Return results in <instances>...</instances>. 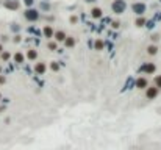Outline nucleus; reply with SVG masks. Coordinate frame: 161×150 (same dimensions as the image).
Here are the masks:
<instances>
[{
	"mask_svg": "<svg viewBox=\"0 0 161 150\" xmlns=\"http://www.w3.org/2000/svg\"><path fill=\"white\" fill-rule=\"evenodd\" d=\"M24 3H25L27 6H31V5L34 3V0H24Z\"/></svg>",
	"mask_w": 161,
	"mask_h": 150,
	"instance_id": "a211bd4d",
	"label": "nucleus"
},
{
	"mask_svg": "<svg viewBox=\"0 0 161 150\" xmlns=\"http://www.w3.org/2000/svg\"><path fill=\"white\" fill-rule=\"evenodd\" d=\"M85 2H88V3H92V2H95V0H85Z\"/></svg>",
	"mask_w": 161,
	"mask_h": 150,
	"instance_id": "4be33fe9",
	"label": "nucleus"
},
{
	"mask_svg": "<svg viewBox=\"0 0 161 150\" xmlns=\"http://www.w3.org/2000/svg\"><path fill=\"white\" fill-rule=\"evenodd\" d=\"M5 6H6V8H11V10H16L17 6H19V3L17 2H6Z\"/></svg>",
	"mask_w": 161,
	"mask_h": 150,
	"instance_id": "9d476101",
	"label": "nucleus"
},
{
	"mask_svg": "<svg viewBox=\"0 0 161 150\" xmlns=\"http://www.w3.org/2000/svg\"><path fill=\"white\" fill-rule=\"evenodd\" d=\"M2 58H3V59H8V58H10V55H8V53H3Z\"/></svg>",
	"mask_w": 161,
	"mask_h": 150,
	"instance_id": "412c9836",
	"label": "nucleus"
},
{
	"mask_svg": "<svg viewBox=\"0 0 161 150\" xmlns=\"http://www.w3.org/2000/svg\"><path fill=\"white\" fill-rule=\"evenodd\" d=\"M155 81H157V85L161 88V77H157V80H155Z\"/></svg>",
	"mask_w": 161,
	"mask_h": 150,
	"instance_id": "aec40b11",
	"label": "nucleus"
},
{
	"mask_svg": "<svg viewBox=\"0 0 161 150\" xmlns=\"http://www.w3.org/2000/svg\"><path fill=\"white\" fill-rule=\"evenodd\" d=\"M0 50H2V45H0Z\"/></svg>",
	"mask_w": 161,
	"mask_h": 150,
	"instance_id": "5701e85b",
	"label": "nucleus"
},
{
	"mask_svg": "<svg viewBox=\"0 0 161 150\" xmlns=\"http://www.w3.org/2000/svg\"><path fill=\"white\" fill-rule=\"evenodd\" d=\"M144 71H145L147 74H152V72H155V66L149 63V64H145V66H144Z\"/></svg>",
	"mask_w": 161,
	"mask_h": 150,
	"instance_id": "0eeeda50",
	"label": "nucleus"
},
{
	"mask_svg": "<svg viewBox=\"0 0 161 150\" xmlns=\"http://www.w3.org/2000/svg\"><path fill=\"white\" fill-rule=\"evenodd\" d=\"M136 86L139 88V89H142V88H147V80L145 78H139L136 81Z\"/></svg>",
	"mask_w": 161,
	"mask_h": 150,
	"instance_id": "39448f33",
	"label": "nucleus"
},
{
	"mask_svg": "<svg viewBox=\"0 0 161 150\" xmlns=\"http://www.w3.org/2000/svg\"><path fill=\"white\" fill-rule=\"evenodd\" d=\"M25 19L27 20H38L39 19V13L36 11V10H27L25 11Z\"/></svg>",
	"mask_w": 161,
	"mask_h": 150,
	"instance_id": "f03ea898",
	"label": "nucleus"
},
{
	"mask_svg": "<svg viewBox=\"0 0 161 150\" xmlns=\"http://www.w3.org/2000/svg\"><path fill=\"white\" fill-rule=\"evenodd\" d=\"M145 5L144 3H133V11L136 13V14H142V13H145Z\"/></svg>",
	"mask_w": 161,
	"mask_h": 150,
	"instance_id": "7ed1b4c3",
	"label": "nucleus"
},
{
	"mask_svg": "<svg viewBox=\"0 0 161 150\" xmlns=\"http://www.w3.org/2000/svg\"><path fill=\"white\" fill-rule=\"evenodd\" d=\"M55 38H57V41H64L66 35H64V31H57L55 33Z\"/></svg>",
	"mask_w": 161,
	"mask_h": 150,
	"instance_id": "6e6552de",
	"label": "nucleus"
},
{
	"mask_svg": "<svg viewBox=\"0 0 161 150\" xmlns=\"http://www.w3.org/2000/svg\"><path fill=\"white\" fill-rule=\"evenodd\" d=\"M92 17H102V10L100 8H92Z\"/></svg>",
	"mask_w": 161,
	"mask_h": 150,
	"instance_id": "1a4fd4ad",
	"label": "nucleus"
},
{
	"mask_svg": "<svg viewBox=\"0 0 161 150\" xmlns=\"http://www.w3.org/2000/svg\"><path fill=\"white\" fill-rule=\"evenodd\" d=\"M142 24H144V19H138V22H136V25H138V27H141Z\"/></svg>",
	"mask_w": 161,
	"mask_h": 150,
	"instance_id": "6ab92c4d",
	"label": "nucleus"
},
{
	"mask_svg": "<svg viewBox=\"0 0 161 150\" xmlns=\"http://www.w3.org/2000/svg\"><path fill=\"white\" fill-rule=\"evenodd\" d=\"M160 2H161V0H160Z\"/></svg>",
	"mask_w": 161,
	"mask_h": 150,
	"instance_id": "b1692460",
	"label": "nucleus"
},
{
	"mask_svg": "<svg viewBox=\"0 0 161 150\" xmlns=\"http://www.w3.org/2000/svg\"><path fill=\"white\" fill-rule=\"evenodd\" d=\"M34 71H36L38 74H44V72H45V64H42V63L36 64V67H34Z\"/></svg>",
	"mask_w": 161,
	"mask_h": 150,
	"instance_id": "423d86ee",
	"label": "nucleus"
},
{
	"mask_svg": "<svg viewBox=\"0 0 161 150\" xmlns=\"http://www.w3.org/2000/svg\"><path fill=\"white\" fill-rule=\"evenodd\" d=\"M111 8H113V11L116 13V14H122V13L125 11V8H127L125 0H114L113 5H111Z\"/></svg>",
	"mask_w": 161,
	"mask_h": 150,
	"instance_id": "f257e3e1",
	"label": "nucleus"
},
{
	"mask_svg": "<svg viewBox=\"0 0 161 150\" xmlns=\"http://www.w3.org/2000/svg\"><path fill=\"white\" fill-rule=\"evenodd\" d=\"M147 52H149V55H155V53L158 52V49H157L155 45H150L149 49H147Z\"/></svg>",
	"mask_w": 161,
	"mask_h": 150,
	"instance_id": "9b49d317",
	"label": "nucleus"
},
{
	"mask_svg": "<svg viewBox=\"0 0 161 150\" xmlns=\"http://www.w3.org/2000/svg\"><path fill=\"white\" fill-rule=\"evenodd\" d=\"M157 92H158V88H149V89H147V97L153 99L157 95Z\"/></svg>",
	"mask_w": 161,
	"mask_h": 150,
	"instance_id": "20e7f679",
	"label": "nucleus"
},
{
	"mask_svg": "<svg viewBox=\"0 0 161 150\" xmlns=\"http://www.w3.org/2000/svg\"><path fill=\"white\" fill-rule=\"evenodd\" d=\"M14 59L17 61V63H22V61H24V55H22V53H16Z\"/></svg>",
	"mask_w": 161,
	"mask_h": 150,
	"instance_id": "ddd939ff",
	"label": "nucleus"
},
{
	"mask_svg": "<svg viewBox=\"0 0 161 150\" xmlns=\"http://www.w3.org/2000/svg\"><path fill=\"white\" fill-rule=\"evenodd\" d=\"M95 49L97 50H102L103 49V42H102V41H95Z\"/></svg>",
	"mask_w": 161,
	"mask_h": 150,
	"instance_id": "dca6fc26",
	"label": "nucleus"
},
{
	"mask_svg": "<svg viewBox=\"0 0 161 150\" xmlns=\"http://www.w3.org/2000/svg\"><path fill=\"white\" fill-rule=\"evenodd\" d=\"M44 35H45L47 38H50V36L53 35V31H52V28H50V27H45V28H44Z\"/></svg>",
	"mask_w": 161,
	"mask_h": 150,
	"instance_id": "f8f14e48",
	"label": "nucleus"
},
{
	"mask_svg": "<svg viewBox=\"0 0 161 150\" xmlns=\"http://www.w3.org/2000/svg\"><path fill=\"white\" fill-rule=\"evenodd\" d=\"M52 69H53V71H55V72H57V71H58V69H60V66H58V64H57V63H55V61H53V63H52Z\"/></svg>",
	"mask_w": 161,
	"mask_h": 150,
	"instance_id": "f3484780",
	"label": "nucleus"
},
{
	"mask_svg": "<svg viewBox=\"0 0 161 150\" xmlns=\"http://www.w3.org/2000/svg\"><path fill=\"white\" fill-rule=\"evenodd\" d=\"M36 56H38V53L34 52V50H30V52H28V58H30V59H36Z\"/></svg>",
	"mask_w": 161,
	"mask_h": 150,
	"instance_id": "4468645a",
	"label": "nucleus"
},
{
	"mask_svg": "<svg viewBox=\"0 0 161 150\" xmlns=\"http://www.w3.org/2000/svg\"><path fill=\"white\" fill-rule=\"evenodd\" d=\"M74 44H75V41H74L72 38H67V39H66V45H67V47H72Z\"/></svg>",
	"mask_w": 161,
	"mask_h": 150,
	"instance_id": "2eb2a0df",
	"label": "nucleus"
}]
</instances>
